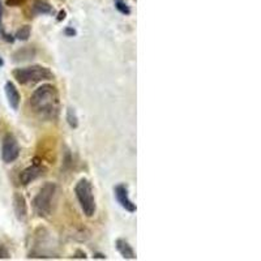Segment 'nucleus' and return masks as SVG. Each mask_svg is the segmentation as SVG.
<instances>
[{
	"mask_svg": "<svg viewBox=\"0 0 261 261\" xmlns=\"http://www.w3.org/2000/svg\"><path fill=\"white\" fill-rule=\"evenodd\" d=\"M114 196H115L116 201L119 202V205L125 209L129 213H135L136 212V204H133V201L129 199L128 187L124 183L116 184L114 187Z\"/></svg>",
	"mask_w": 261,
	"mask_h": 261,
	"instance_id": "nucleus-8",
	"label": "nucleus"
},
{
	"mask_svg": "<svg viewBox=\"0 0 261 261\" xmlns=\"http://www.w3.org/2000/svg\"><path fill=\"white\" fill-rule=\"evenodd\" d=\"M3 35H4V39H5V41H8V42H13V41H15V38H13L12 35L5 34V33H3Z\"/></svg>",
	"mask_w": 261,
	"mask_h": 261,
	"instance_id": "nucleus-23",
	"label": "nucleus"
},
{
	"mask_svg": "<svg viewBox=\"0 0 261 261\" xmlns=\"http://www.w3.org/2000/svg\"><path fill=\"white\" fill-rule=\"evenodd\" d=\"M1 17H3V4H1V0H0V25H1Z\"/></svg>",
	"mask_w": 261,
	"mask_h": 261,
	"instance_id": "nucleus-24",
	"label": "nucleus"
},
{
	"mask_svg": "<svg viewBox=\"0 0 261 261\" xmlns=\"http://www.w3.org/2000/svg\"><path fill=\"white\" fill-rule=\"evenodd\" d=\"M1 65H3V60L0 59V67H1Z\"/></svg>",
	"mask_w": 261,
	"mask_h": 261,
	"instance_id": "nucleus-25",
	"label": "nucleus"
},
{
	"mask_svg": "<svg viewBox=\"0 0 261 261\" xmlns=\"http://www.w3.org/2000/svg\"><path fill=\"white\" fill-rule=\"evenodd\" d=\"M13 204V212H15V215L16 218L20 221V222H26L28 221V215H29V212H28V204H26L25 197L22 196L21 193L16 192L13 195L12 199Z\"/></svg>",
	"mask_w": 261,
	"mask_h": 261,
	"instance_id": "nucleus-9",
	"label": "nucleus"
},
{
	"mask_svg": "<svg viewBox=\"0 0 261 261\" xmlns=\"http://www.w3.org/2000/svg\"><path fill=\"white\" fill-rule=\"evenodd\" d=\"M13 77L21 85H33L38 82L48 81L54 78V73L43 65H29L13 69Z\"/></svg>",
	"mask_w": 261,
	"mask_h": 261,
	"instance_id": "nucleus-4",
	"label": "nucleus"
},
{
	"mask_svg": "<svg viewBox=\"0 0 261 261\" xmlns=\"http://www.w3.org/2000/svg\"><path fill=\"white\" fill-rule=\"evenodd\" d=\"M115 248L118 249V252L122 255L123 259L125 260H135L136 259V253L133 251L132 246L128 243V240L119 238L115 240Z\"/></svg>",
	"mask_w": 261,
	"mask_h": 261,
	"instance_id": "nucleus-11",
	"label": "nucleus"
},
{
	"mask_svg": "<svg viewBox=\"0 0 261 261\" xmlns=\"http://www.w3.org/2000/svg\"><path fill=\"white\" fill-rule=\"evenodd\" d=\"M54 8L45 0H35L33 3V13L34 15H51Z\"/></svg>",
	"mask_w": 261,
	"mask_h": 261,
	"instance_id": "nucleus-13",
	"label": "nucleus"
},
{
	"mask_svg": "<svg viewBox=\"0 0 261 261\" xmlns=\"http://www.w3.org/2000/svg\"><path fill=\"white\" fill-rule=\"evenodd\" d=\"M65 16H67L65 11H60L59 15H58V21H63V20L65 18Z\"/></svg>",
	"mask_w": 261,
	"mask_h": 261,
	"instance_id": "nucleus-21",
	"label": "nucleus"
},
{
	"mask_svg": "<svg viewBox=\"0 0 261 261\" xmlns=\"http://www.w3.org/2000/svg\"><path fill=\"white\" fill-rule=\"evenodd\" d=\"M93 257L94 259H101V260H106V255H103V253H94Z\"/></svg>",
	"mask_w": 261,
	"mask_h": 261,
	"instance_id": "nucleus-22",
	"label": "nucleus"
},
{
	"mask_svg": "<svg viewBox=\"0 0 261 261\" xmlns=\"http://www.w3.org/2000/svg\"><path fill=\"white\" fill-rule=\"evenodd\" d=\"M114 4H115V8L118 9L122 15H125V16L131 15V8L127 5L124 0H114Z\"/></svg>",
	"mask_w": 261,
	"mask_h": 261,
	"instance_id": "nucleus-16",
	"label": "nucleus"
},
{
	"mask_svg": "<svg viewBox=\"0 0 261 261\" xmlns=\"http://www.w3.org/2000/svg\"><path fill=\"white\" fill-rule=\"evenodd\" d=\"M0 259H11V255H9V251L7 249L4 244L0 243Z\"/></svg>",
	"mask_w": 261,
	"mask_h": 261,
	"instance_id": "nucleus-17",
	"label": "nucleus"
},
{
	"mask_svg": "<svg viewBox=\"0 0 261 261\" xmlns=\"http://www.w3.org/2000/svg\"><path fill=\"white\" fill-rule=\"evenodd\" d=\"M59 202V187L58 184L47 182L39 188L38 193L33 199V210L39 218H48L56 210Z\"/></svg>",
	"mask_w": 261,
	"mask_h": 261,
	"instance_id": "nucleus-2",
	"label": "nucleus"
},
{
	"mask_svg": "<svg viewBox=\"0 0 261 261\" xmlns=\"http://www.w3.org/2000/svg\"><path fill=\"white\" fill-rule=\"evenodd\" d=\"M65 119H67V123H68L71 128H73V129L77 128L78 116L75 108H72V107H68V108H67V112H65Z\"/></svg>",
	"mask_w": 261,
	"mask_h": 261,
	"instance_id": "nucleus-14",
	"label": "nucleus"
},
{
	"mask_svg": "<svg viewBox=\"0 0 261 261\" xmlns=\"http://www.w3.org/2000/svg\"><path fill=\"white\" fill-rule=\"evenodd\" d=\"M56 243L51 232L45 227H38L34 232V240L29 257L33 259H52L56 257Z\"/></svg>",
	"mask_w": 261,
	"mask_h": 261,
	"instance_id": "nucleus-3",
	"label": "nucleus"
},
{
	"mask_svg": "<svg viewBox=\"0 0 261 261\" xmlns=\"http://www.w3.org/2000/svg\"><path fill=\"white\" fill-rule=\"evenodd\" d=\"M35 56V50L30 46L22 47L20 50L13 54V60L15 61H25V60L34 59Z\"/></svg>",
	"mask_w": 261,
	"mask_h": 261,
	"instance_id": "nucleus-12",
	"label": "nucleus"
},
{
	"mask_svg": "<svg viewBox=\"0 0 261 261\" xmlns=\"http://www.w3.org/2000/svg\"><path fill=\"white\" fill-rule=\"evenodd\" d=\"M75 195L77 197V201L81 206L82 213L85 214L88 218L94 217L97 212V202H95L94 189L90 183V180L82 178L75 185Z\"/></svg>",
	"mask_w": 261,
	"mask_h": 261,
	"instance_id": "nucleus-5",
	"label": "nucleus"
},
{
	"mask_svg": "<svg viewBox=\"0 0 261 261\" xmlns=\"http://www.w3.org/2000/svg\"><path fill=\"white\" fill-rule=\"evenodd\" d=\"M29 106L39 119L47 122L56 120L60 114L59 92L50 84L39 86L30 95Z\"/></svg>",
	"mask_w": 261,
	"mask_h": 261,
	"instance_id": "nucleus-1",
	"label": "nucleus"
},
{
	"mask_svg": "<svg viewBox=\"0 0 261 261\" xmlns=\"http://www.w3.org/2000/svg\"><path fill=\"white\" fill-rule=\"evenodd\" d=\"M30 34H31V29H30V26L24 25V26H21L17 31H16V34H15V39H18V41H28Z\"/></svg>",
	"mask_w": 261,
	"mask_h": 261,
	"instance_id": "nucleus-15",
	"label": "nucleus"
},
{
	"mask_svg": "<svg viewBox=\"0 0 261 261\" xmlns=\"http://www.w3.org/2000/svg\"><path fill=\"white\" fill-rule=\"evenodd\" d=\"M64 34L67 35V37H76V34H77V31H76V30L73 29V28H71V26H68V28H65Z\"/></svg>",
	"mask_w": 261,
	"mask_h": 261,
	"instance_id": "nucleus-19",
	"label": "nucleus"
},
{
	"mask_svg": "<svg viewBox=\"0 0 261 261\" xmlns=\"http://www.w3.org/2000/svg\"><path fill=\"white\" fill-rule=\"evenodd\" d=\"M4 90L5 97L8 99L9 106L12 107L15 111L18 110V106H20V102H21V95L18 93V89L16 88V85H15L12 81H7L5 82Z\"/></svg>",
	"mask_w": 261,
	"mask_h": 261,
	"instance_id": "nucleus-10",
	"label": "nucleus"
},
{
	"mask_svg": "<svg viewBox=\"0 0 261 261\" xmlns=\"http://www.w3.org/2000/svg\"><path fill=\"white\" fill-rule=\"evenodd\" d=\"M46 171H47V169L43 165L42 159L37 157V158L33 159V162H31L30 166H28L20 172V175H18L20 184H21V185H28V184H30L31 182H34V180H37L38 178L45 175Z\"/></svg>",
	"mask_w": 261,
	"mask_h": 261,
	"instance_id": "nucleus-6",
	"label": "nucleus"
},
{
	"mask_svg": "<svg viewBox=\"0 0 261 261\" xmlns=\"http://www.w3.org/2000/svg\"><path fill=\"white\" fill-rule=\"evenodd\" d=\"M20 157V145L12 133H7L1 142V159L5 163H12Z\"/></svg>",
	"mask_w": 261,
	"mask_h": 261,
	"instance_id": "nucleus-7",
	"label": "nucleus"
},
{
	"mask_svg": "<svg viewBox=\"0 0 261 261\" xmlns=\"http://www.w3.org/2000/svg\"><path fill=\"white\" fill-rule=\"evenodd\" d=\"M73 259H88V256H86L85 252H82V251H77V252L73 255Z\"/></svg>",
	"mask_w": 261,
	"mask_h": 261,
	"instance_id": "nucleus-20",
	"label": "nucleus"
},
{
	"mask_svg": "<svg viewBox=\"0 0 261 261\" xmlns=\"http://www.w3.org/2000/svg\"><path fill=\"white\" fill-rule=\"evenodd\" d=\"M26 0H7V5L9 7H18V5H22L25 3Z\"/></svg>",
	"mask_w": 261,
	"mask_h": 261,
	"instance_id": "nucleus-18",
	"label": "nucleus"
}]
</instances>
